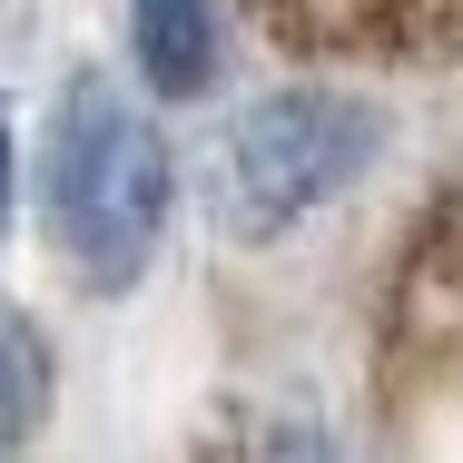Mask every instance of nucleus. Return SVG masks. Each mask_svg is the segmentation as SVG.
Instances as JSON below:
<instances>
[{"label": "nucleus", "instance_id": "nucleus-1", "mask_svg": "<svg viewBox=\"0 0 463 463\" xmlns=\"http://www.w3.org/2000/svg\"><path fill=\"white\" fill-rule=\"evenodd\" d=\"M168 207H178L168 138L109 80H70L40 128V217H50V247L70 257V277L90 296H128L168 237Z\"/></svg>", "mask_w": 463, "mask_h": 463}, {"label": "nucleus", "instance_id": "nucleus-2", "mask_svg": "<svg viewBox=\"0 0 463 463\" xmlns=\"http://www.w3.org/2000/svg\"><path fill=\"white\" fill-rule=\"evenodd\" d=\"M374 148H384V118L355 90H267L227 128V178H217L227 237L237 247H277L296 217L335 207L365 178Z\"/></svg>", "mask_w": 463, "mask_h": 463}, {"label": "nucleus", "instance_id": "nucleus-3", "mask_svg": "<svg viewBox=\"0 0 463 463\" xmlns=\"http://www.w3.org/2000/svg\"><path fill=\"white\" fill-rule=\"evenodd\" d=\"M296 60H463V0H247Z\"/></svg>", "mask_w": 463, "mask_h": 463}, {"label": "nucleus", "instance_id": "nucleus-4", "mask_svg": "<svg viewBox=\"0 0 463 463\" xmlns=\"http://www.w3.org/2000/svg\"><path fill=\"white\" fill-rule=\"evenodd\" d=\"M128 50L158 99L217 90V0H128Z\"/></svg>", "mask_w": 463, "mask_h": 463}, {"label": "nucleus", "instance_id": "nucleus-5", "mask_svg": "<svg viewBox=\"0 0 463 463\" xmlns=\"http://www.w3.org/2000/svg\"><path fill=\"white\" fill-rule=\"evenodd\" d=\"M40 424H50V345H40L30 316L0 306V463L20 454Z\"/></svg>", "mask_w": 463, "mask_h": 463}, {"label": "nucleus", "instance_id": "nucleus-6", "mask_svg": "<svg viewBox=\"0 0 463 463\" xmlns=\"http://www.w3.org/2000/svg\"><path fill=\"white\" fill-rule=\"evenodd\" d=\"M197 463H345V444L306 414H257V424H227Z\"/></svg>", "mask_w": 463, "mask_h": 463}, {"label": "nucleus", "instance_id": "nucleus-7", "mask_svg": "<svg viewBox=\"0 0 463 463\" xmlns=\"http://www.w3.org/2000/svg\"><path fill=\"white\" fill-rule=\"evenodd\" d=\"M0 227H10V118H0Z\"/></svg>", "mask_w": 463, "mask_h": 463}]
</instances>
